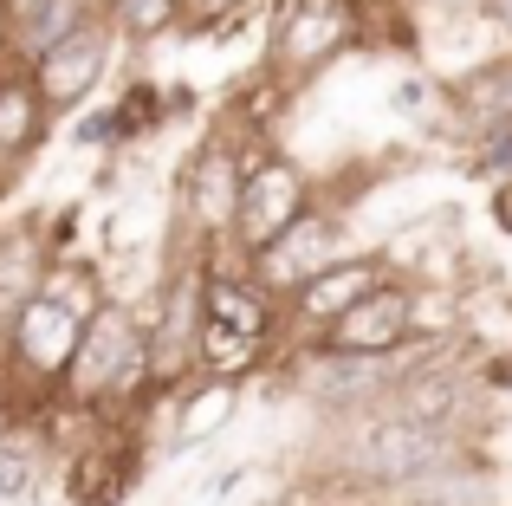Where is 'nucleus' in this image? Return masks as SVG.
<instances>
[{"mask_svg":"<svg viewBox=\"0 0 512 506\" xmlns=\"http://www.w3.org/2000/svg\"><path fill=\"white\" fill-rule=\"evenodd\" d=\"M389 104H396V117H428V111H441V104H448V78H435V72H409V78H396Z\"/></svg>","mask_w":512,"mask_h":506,"instance_id":"ddd939ff","label":"nucleus"},{"mask_svg":"<svg viewBox=\"0 0 512 506\" xmlns=\"http://www.w3.org/2000/svg\"><path fill=\"white\" fill-rule=\"evenodd\" d=\"M234 7H240V0H182V33L188 39H208Z\"/></svg>","mask_w":512,"mask_h":506,"instance_id":"2eb2a0df","label":"nucleus"},{"mask_svg":"<svg viewBox=\"0 0 512 506\" xmlns=\"http://www.w3.org/2000/svg\"><path fill=\"white\" fill-rule=\"evenodd\" d=\"M273 150H253V143L227 137L214 124V137L201 143L195 156L175 176V221L188 234V260H208L214 247H234V221H240V195H247L253 163H266Z\"/></svg>","mask_w":512,"mask_h":506,"instance_id":"f257e3e1","label":"nucleus"},{"mask_svg":"<svg viewBox=\"0 0 512 506\" xmlns=\"http://www.w3.org/2000/svg\"><path fill=\"white\" fill-rule=\"evenodd\" d=\"M117 46H124V39H117V26L104 20V13H98V20H85L72 39H59V46L33 65V85H39V98H46V111L52 117H72L78 104L104 85Z\"/></svg>","mask_w":512,"mask_h":506,"instance_id":"0eeeda50","label":"nucleus"},{"mask_svg":"<svg viewBox=\"0 0 512 506\" xmlns=\"http://www.w3.org/2000/svg\"><path fill=\"white\" fill-rule=\"evenodd\" d=\"M493 215H500V228L512 234V189H493Z\"/></svg>","mask_w":512,"mask_h":506,"instance_id":"a211bd4d","label":"nucleus"},{"mask_svg":"<svg viewBox=\"0 0 512 506\" xmlns=\"http://www.w3.org/2000/svg\"><path fill=\"white\" fill-rule=\"evenodd\" d=\"M338 247H344V208L338 202H318L312 215L286 234V241H273L260 260H253V279H260L273 299H299L318 273H331V266L344 260Z\"/></svg>","mask_w":512,"mask_h":506,"instance_id":"423d86ee","label":"nucleus"},{"mask_svg":"<svg viewBox=\"0 0 512 506\" xmlns=\"http://www.w3.org/2000/svg\"><path fill=\"white\" fill-rule=\"evenodd\" d=\"M26 494H33V455L0 448V500H26Z\"/></svg>","mask_w":512,"mask_h":506,"instance_id":"4468645a","label":"nucleus"},{"mask_svg":"<svg viewBox=\"0 0 512 506\" xmlns=\"http://www.w3.org/2000/svg\"><path fill=\"white\" fill-rule=\"evenodd\" d=\"M318 208V189L312 176H305L292 156H266V163H253L247 176V195H240V221H234V253L240 260H260L273 241H286L292 228H299L305 215Z\"/></svg>","mask_w":512,"mask_h":506,"instance_id":"39448f33","label":"nucleus"},{"mask_svg":"<svg viewBox=\"0 0 512 506\" xmlns=\"http://www.w3.org/2000/svg\"><path fill=\"white\" fill-rule=\"evenodd\" d=\"M111 124H117V150L156 137V130L169 124V85H156V78H130V85L111 98Z\"/></svg>","mask_w":512,"mask_h":506,"instance_id":"9d476101","label":"nucleus"},{"mask_svg":"<svg viewBox=\"0 0 512 506\" xmlns=\"http://www.w3.org/2000/svg\"><path fill=\"white\" fill-rule=\"evenodd\" d=\"M46 124H52V111L33 85V65H20L7 52V59H0V163L13 169L26 150H39V143H46Z\"/></svg>","mask_w":512,"mask_h":506,"instance_id":"1a4fd4ad","label":"nucleus"},{"mask_svg":"<svg viewBox=\"0 0 512 506\" xmlns=\"http://www.w3.org/2000/svg\"><path fill=\"white\" fill-rule=\"evenodd\" d=\"M13 52V0H0V59Z\"/></svg>","mask_w":512,"mask_h":506,"instance_id":"f3484780","label":"nucleus"},{"mask_svg":"<svg viewBox=\"0 0 512 506\" xmlns=\"http://www.w3.org/2000/svg\"><path fill=\"white\" fill-rule=\"evenodd\" d=\"M234 396L240 383H214V377H188L175 390V435H208L234 416Z\"/></svg>","mask_w":512,"mask_h":506,"instance_id":"9b49d317","label":"nucleus"},{"mask_svg":"<svg viewBox=\"0 0 512 506\" xmlns=\"http://www.w3.org/2000/svg\"><path fill=\"white\" fill-rule=\"evenodd\" d=\"M415 331H422V292L402 286V279H389L383 292H370V299H363L357 312H344L338 325L312 331L305 351L312 357H350V364H383V357L409 351Z\"/></svg>","mask_w":512,"mask_h":506,"instance_id":"7ed1b4c3","label":"nucleus"},{"mask_svg":"<svg viewBox=\"0 0 512 506\" xmlns=\"http://www.w3.org/2000/svg\"><path fill=\"white\" fill-rule=\"evenodd\" d=\"M480 370H487V390H512V351H493Z\"/></svg>","mask_w":512,"mask_h":506,"instance_id":"dca6fc26","label":"nucleus"},{"mask_svg":"<svg viewBox=\"0 0 512 506\" xmlns=\"http://www.w3.org/2000/svg\"><path fill=\"white\" fill-rule=\"evenodd\" d=\"M389 286V260L383 253H344L331 273H318L312 286L299 292V299H286V312H292V325L312 338V331H325V325H338L344 312H357L370 292H383Z\"/></svg>","mask_w":512,"mask_h":506,"instance_id":"6e6552de","label":"nucleus"},{"mask_svg":"<svg viewBox=\"0 0 512 506\" xmlns=\"http://www.w3.org/2000/svg\"><path fill=\"white\" fill-rule=\"evenodd\" d=\"M78 344H85V318L65 312L59 299H26L20 312L7 318V344H0V364L13 370V377L39 383V390H59L65 396V377H72L78 364Z\"/></svg>","mask_w":512,"mask_h":506,"instance_id":"20e7f679","label":"nucleus"},{"mask_svg":"<svg viewBox=\"0 0 512 506\" xmlns=\"http://www.w3.org/2000/svg\"><path fill=\"white\" fill-rule=\"evenodd\" d=\"M104 20L117 26V39L130 46H150L182 26V0H104Z\"/></svg>","mask_w":512,"mask_h":506,"instance_id":"f8f14e48","label":"nucleus"},{"mask_svg":"<svg viewBox=\"0 0 512 506\" xmlns=\"http://www.w3.org/2000/svg\"><path fill=\"white\" fill-rule=\"evenodd\" d=\"M363 46L357 26V0H286L273 26V46H266V72H279L292 91L318 72V65L344 59V52Z\"/></svg>","mask_w":512,"mask_h":506,"instance_id":"f03ea898","label":"nucleus"}]
</instances>
